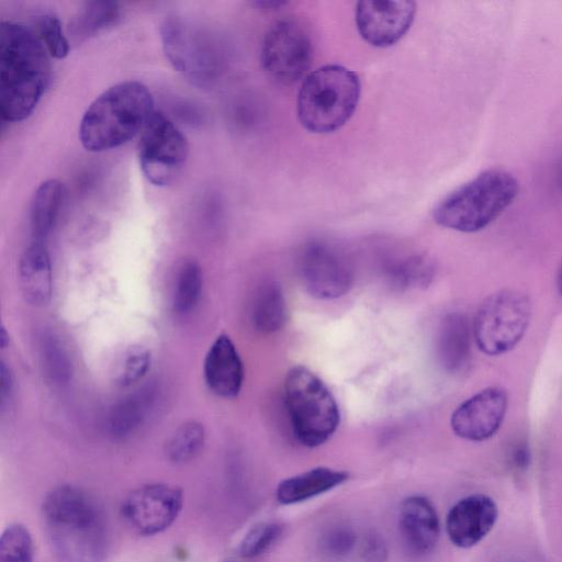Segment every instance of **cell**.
Segmentation results:
<instances>
[{
  "instance_id": "36",
  "label": "cell",
  "mask_w": 562,
  "mask_h": 562,
  "mask_svg": "<svg viewBox=\"0 0 562 562\" xmlns=\"http://www.w3.org/2000/svg\"><path fill=\"white\" fill-rule=\"evenodd\" d=\"M557 288L559 293L562 295V263L560 265L557 273Z\"/></svg>"
},
{
  "instance_id": "20",
  "label": "cell",
  "mask_w": 562,
  "mask_h": 562,
  "mask_svg": "<svg viewBox=\"0 0 562 562\" xmlns=\"http://www.w3.org/2000/svg\"><path fill=\"white\" fill-rule=\"evenodd\" d=\"M347 479L345 471L317 467L281 481L276 497L283 505L301 503L335 488Z\"/></svg>"
},
{
  "instance_id": "9",
  "label": "cell",
  "mask_w": 562,
  "mask_h": 562,
  "mask_svg": "<svg viewBox=\"0 0 562 562\" xmlns=\"http://www.w3.org/2000/svg\"><path fill=\"white\" fill-rule=\"evenodd\" d=\"M189 154L182 132L156 111L140 133L138 161L145 178L154 186L170 184L181 171Z\"/></svg>"
},
{
  "instance_id": "15",
  "label": "cell",
  "mask_w": 562,
  "mask_h": 562,
  "mask_svg": "<svg viewBox=\"0 0 562 562\" xmlns=\"http://www.w3.org/2000/svg\"><path fill=\"white\" fill-rule=\"evenodd\" d=\"M400 530L407 550L424 557L436 547L440 526L432 504L424 496L407 497L400 509Z\"/></svg>"
},
{
  "instance_id": "25",
  "label": "cell",
  "mask_w": 562,
  "mask_h": 562,
  "mask_svg": "<svg viewBox=\"0 0 562 562\" xmlns=\"http://www.w3.org/2000/svg\"><path fill=\"white\" fill-rule=\"evenodd\" d=\"M119 16L120 8L115 2H88L74 19L71 32L76 37L86 38L115 23Z\"/></svg>"
},
{
  "instance_id": "6",
  "label": "cell",
  "mask_w": 562,
  "mask_h": 562,
  "mask_svg": "<svg viewBox=\"0 0 562 562\" xmlns=\"http://www.w3.org/2000/svg\"><path fill=\"white\" fill-rule=\"evenodd\" d=\"M284 402L296 439L313 448L326 442L339 425L337 402L325 383L305 367H293L284 380Z\"/></svg>"
},
{
  "instance_id": "32",
  "label": "cell",
  "mask_w": 562,
  "mask_h": 562,
  "mask_svg": "<svg viewBox=\"0 0 562 562\" xmlns=\"http://www.w3.org/2000/svg\"><path fill=\"white\" fill-rule=\"evenodd\" d=\"M150 362L151 356L148 349L143 346L131 347L125 355L117 383L126 387L138 382L146 375Z\"/></svg>"
},
{
  "instance_id": "35",
  "label": "cell",
  "mask_w": 562,
  "mask_h": 562,
  "mask_svg": "<svg viewBox=\"0 0 562 562\" xmlns=\"http://www.w3.org/2000/svg\"><path fill=\"white\" fill-rule=\"evenodd\" d=\"M0 397L1 405L10 398L12 389H13V376L10 371V368L5 364L4 361L1 362L0 366Z\"/></svg>"
},
{
  "instance_id": "1",
  "label": "cell",
  "mask_w": 562,
  "mask_h": 562,
  "mask_svg": "<svg viewBox=\"0 0 562 562\" xmlns=\"http://www.w3.org/2000/svg\"><path fill=\"white\" fill-rule=\"evenodd\" d=\"M43 526L60 562H104L109 533L104 515L94 498L79 486L61 484L42 503Z\"/></svg>"
},
{
  "instance_id": "8",
  "label": "cell",
  "mask_w": 562,
  "mask_h": 562,
  "mask_svg": "<svg viewBox=\"0 0 562 562\" xmlns=\"http://www.w3.org/2000/svg\"><path fill=\"white\" fill-rule=\"evenodd\" d=\"M313 45L301 21L286 16L268 29L261 47V65L276 82L292 85L311 67Z\"/></svg>"
},
{
  "instance_id": "27",
  "label": "cell",
  "mask_w": 562,
  "mask_h": 562,
  "mask_svg": "<svg viewBox=\"0 0 562 562\" xmlns=\"http://www.w3.org/2000/svg\"><path fill=\"white\" fill-rule=\"evenodd\" d=\"M202 290V272L194 260L186 261L178 273L173 294V308L178 314H187L196 305Z\"/></svg>"
},
{
  "instance_id": "14",
  "label": "cell",
  "mask_w": 562,
  "mask_h": 562,
  "mask_svg": "<svg viewBox=\"0 0 562 562\" xmlns=\"http://www.w3.org/2000/svg\"><path fill=\"white\" fill-rule=\"evenodd\" d=\"M497 516V506L490 496L473 494L463 497L447 515L448 537L459 548H471L492 530Z\"/></svg>"
},
{
  "instance_id": "37",
  "label": "cell",
  "mask_w": 562,
  "mask_h": 562,
  "mask_svg": "<svg viewBox=\"0 0 562 562\" xmlns=\"http://www.w3.org/2000/svg\"><path fill=\"white\" fill-rule=\"evenodd\" d=\"M1 346L4 348L7 346V344L9 342V335L7 334L5 331V328L4 326H1Z\"/></svg>"
},
{
  "instance_id": "12",
  "label": "cell",
  "mask_w": 562,
  "mask_h": 562,
  "mask_svg": "<svg viewBox=\"0 0 562 562\" xmlns=\"http://www.w3.org/2000/svg\"><path fill=\"white\" fill-rule=\"evenodd\" d=\"M415 13L414 1L363 0L356 7V25L366 42L387 47L407 33Z\"/></svg>"
},
{
  "instance_id": "28",
  "label": "cell",
  "mask_w": 562,
  "mask_h": 562,
  "mask_svg": "<svg viewBox=\"0 0 562 562\" xmlns=\"http://www.w3.org/2000/svg\"><path fill=\"white\" fill-rule=\"evenodd\" d=\"M34 546L27 527L20 522L7 526L0 538V562H33Z\"/></svg>"
},
{
  "instance_id": "2",
  "label": "cell",
  "mask_w": 562,
  "mask_h": 562,
  "mask_svg": "<svg viewBox=\"0 0 562 562\" xmlns=\"http://www.w3.org/2000/svg\"><path fill=\"white\" fill-rule=\"evenodd\" d=\"M50 55L29 27L2 21L0 27V115L21 122L32 114L50 81Z\"/></svg>"
},
{
  "instance_id": "22",
  "label": "cell",
  "mask_w": 562,
  "mask_h": 562,
  "mask_svg": "<svg viewBox=\"0 0 562 562\" xmlns=\"http://www.w3.org/2000/svg\"><path fill=\"white\" fill-rule=\"evenodd\" d=\"M155 391L153 386H146L112 408L108 418V430L112 437H127L143 424L154 404Z\"/></svg>"
},
{
  "instance_id": "24",
  "label": "cell",
  "mask_w": 562,
  "mask_h": 562,
  "mask_svg": "<svg viewBox=\"0 0 562 562\" xmlns=\"http://www.w3.org/2000/svg\"><path fill=\"white\" fill-rule=\"evenodd\" d=\"M205 430L198 420L181 424L167 440L165 452L175 464H183L194 459L202 450Z\"/></svg>"
},
{
  "instance_id": "30",
  "label": "cell",
  "mask_w": 562,
  "mask_h": 562,
  "mask_svg": "<svg viewBox=\"0 0 562 562\" xmlns=\"http://www.w3.org/2000/svg\"><path fill=\"white\" fill-rule=\"evenodd\" d=\"M432 274V265L424 257L408 258L395 265L391 271V278L400 286L426 285Z\"/></svg>"
},
{
  "instance_id": "16",
  "label": "cell",
  "mask_w": 562,
  "mask_h": 562,
  "mask_svg": "<svg viewBox=\"0 0 562 562\" xmlns=\"http://www.w3.org/2000/svg\"><path fill=\"white\" fill-rule=\"evenodd\" d=\"M165 55L175 70L194 81L207 77L205 55L200 49L190 29L179 18H167L160 26Z\"/></svg>"
},
{
  "instance_id": "5",
  "label": "cell",
  "mask_w": 562,
  "mask_h": 562,
  "mask_svg": "<svg viewBox=\"0 0 562 562\" xmlns=\"http://www.w3.org/2000/svg\"><path fill=\"white\" fill-rule=\"evenodd\" d=\"M361 92L358 75L340 65H326L310 72L296 99L301 125L311 133L339 130L353 115Z\"/></svg>"
},
{
  "instance_id": "18",
  "label": "cell",
  "mask_w": 562,
  "mask_h": 562,
  "mask_svg": "<svg viewBox=\"0 0 562 562\" xmlns=\"http://www.w3.org/2000/svg\"><path fill=\"white\" fill-rule=\"evenodd\" d=\"M19 282L25 300L36 306L45 305L52 296V265L44 243L32 241L19 262Z\"/></svg>"
},
{
  "instance_id": "4",
  "label": "cell",
  "mask_w": 562,
  "mask_h": 562,
  "mask_svg": "<svg viewBox=\"0 0 562 562\" xmlns=\"http://www.w3.org/2000/svg\"><path fill=\"white\" fill-rule=\"evenodd\" d=\"M519 186L508 171L491 168L448 193L432 211L434 221L462 233L479 232L516 199Z\"/></svg>"
},
{
  "instance_id": "34",
  "label": "cell",
  "mask_w": 562,
  "mask_h": 562,
  "mask_svg": "<svg viewBox=\"0 0 562 562\" xmlns=\"http://www.w3.org/2000/svg\"><path fill=\"white\" fill-rule=\"evenodd\" d=\"M361 553L366 562H386L387 559L386 544L383 538L374 532L366 537Z\"/></svg>"
},
{
  "instance_id": "7",
  "label": "cell",
  "mask_w": 562,
  "mask_h": 562,
  "mask_svg": "<svg viewBox=\"0 0 562 562\" xmlns=\"http://www.w3.org/2000/svg\"><path fill=\"white\" fill-rule=\"evenodd\" d=\"M531 316L527 294L504 289L488 295L473 322V336L481 351L498 356L512 350L525 335Z\"/></svg>"
},
{
  "instance_id": "29",
  "label": "cell",
  "mask_w": 562,
  "mask_h": 562,
  "mask_svg": "<svg viewBox=\"0 0 562 562\" xmlns=\"http://www.w3.org/2000/svg\"><path fill=\"white\" fill-rule=\"evenodd\" d=\"M282 527L277 522H260L251 527L238 546V553L245 559H254L266 552L280 537Z\"/></svg>"
},
{
  "instance_id": "21",
  "label": "cell",
  "mask_w": 562,
  "mask_h": 562,
  "mask_svg": "<svg viewBox=\"0 0 562 562\" xmlns=\"http://www.w3.org/2000/svg\"><path fill=\"white\" fill-rule=\"evenodd\" d=\"M64 199V187L57 179L43 181L35 190L30 206L33 241L44 243L57 221Z\"/></svg>"
},
{
  "instance_id": "10",
  "label": "cell",
  "mask_w": 562,
  "mask_h": 562,
  "mask_svg": "<svg viewBox=\"0 0 562 562\" xmlns=\"http://www.w3.org/2000/svg\"><path fill=\"white\" fill-rule=\"evenodd\" d=\"M183 507L182 490L169 483H147L132 490L122 501L120 515L136 535L150 537L167 530Z\"/></svg>"
},
{
  "instance_id": "23",
  "label": "cell",
  "mask_w": 562,
  "mask_h": 562,
  "mask_svg": "<svg viewBox=\"0 0 562 562\" xmlns=\"http://www.w3.org/2000/svg\"><path fill=\"white\" fill-rule=\"evenodd\" d=\"M251 322L260 333H273L286 322V304L283 293L277 283L268 282L257 292L252 308Z\"/></svg>"
},
{
  "instance_id": "3",
  "label": "cell",
  "mask_w": 562,
  "mask_h": 562,
  "mask_svg": "<svg viewBox=\"0 0 562 562\" xmlns=\"http://www.w3.org/2000/svg\"><path fill=\"white\" fill-rule=\"evenodd\" d=\"M155 112L153 94L144 83L117 82L86 109L79 123V140L93 153L116 148L140 134Z\"/></svg>"
},
{
  "instance_id": "11",
  "label": "cell",
  "mask_w": 562,
  "mask_h": 562,
  "mask_svg": "<svg viewBox=\"0 0 562 562\" xmlns=\"http://www.w3.org/2000/svg\"><path fill=\"white\" fill-rule=\"evenodd\" d=\"M299 272L307 292L322 300L346 294L353 283L348 260L325 244L313 243L304 248L299 260Z\"/></svg>"
},
{
  "instance_id": "31",
  "label": "cell",
  "mask_w": 562,
  "mask_h": 562,
  "mask_svg": "<svg viewBox=\"0 0 562 562\" xmlns=\"http://www.w3.org/2000/svg\"><path fill=\"white\" fill-rule=\"evenodd\" d=\"M38 37L48 54L63 59L69 54L70 45L66 37L60 20L53 13L44 14L38 20Z\"/></svg>"
},
{
  "instance_id": "26",
  "label": "cell",
  "mask_w": 562,
  "mask_h": 562,
  "mask_svg": "<svg viewBox=\"0 0 562 562\" xmlns=\"http://www.w3.org/2000/svg\"><path fill=\"white\" fill-rule=\"evenodd\" d=\"M40 353L46 376L55 384L67 383L72 375V364L58 338L45 333L40 339Z\"/></svg>"
},
{
  "instance_id": "19",
  "label": "cell",
  "mask_w": 562,
  "mask_h": 562,
  "mask_svg": "<svg viewBox=\"0 0 562 562\" xmlns=\"http://www.w3.org/2000/svg\"><path fill=\"white\" fill-rule=\"evenodd\" d=\"M441 366L451 373L462 371L471 356V333L468 317L450 313L441 322L437 341Z\"/></svg>"
},
{
  "instance_id": "13",
  "label": "cell",
  "mask_w": 562,
  "mask_h": 562,
  "mask_svg": "<svg viewBox=\"0 0 562 562\" xmlns=\"http://www.w3.org/2000/svg\"><path fill=\"white\" fill-rule=\"evenodd\" d=\"M508 396L499 386L486 387L460 404L451 415V429L465 440L483 441L499 429Z\"/></svg>"
},
{
  "instance_id": "38",
  "label": "cell",
  "mask_w": 562,
  "mask_h": 562,
  "mask_svg": "<svg viewBox=\"0 0 562 562\" xmlns=\"http://www.w3.org/2000/svg\"><path fill=\"white\" fill-rule=\"evenodd\" d=\"M561 182H562V167H561Z\"/></svg>"
},
{
  "instance_id": "33",
  "label": "cell",
  "mask_w": 562,
  "mask_h": 562,
  "mask_svg": "<svg viewBox=\"0 0 562 562\" xmlns=\"http://www.w3.org/2000/svg\"><path fill=\"white\" fill-rule=\"evenodd\" d=\"M356 535L348 527H334L321 540L323 551L331 558L346 557L355 547Z\"/></svg>"
},
{
  "instance_id": "17",
  "label": "cell",
  "mask_w": 562,
  "mask_h": 562,
  "mask_svg": "<svg viewBox=\"0 0 562 562\" xmlns=\"http://www.w3.org/2000/svg\"><path fill=\"white\" fill-rule=\"evenodd\" d=\"M203 375L207 387L218 396L229 398L239 393L244 381L243 361L227 335H220L209 348Z\"/></svg>"
}]
</instances>
